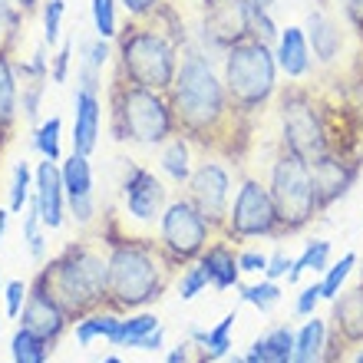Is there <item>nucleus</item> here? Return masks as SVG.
Returning <instances> with one entry per match:
<instances>
[{
	"label": "nucleus",
	"mask_w": 363,
	"mask_h": 363,
	"mask_svg": "<svg viewBox=\"0 0 363 363\" xmlns=\"http://www.w3.org/2000/svg\"><path fill=\"white\" fill-rule=\"evenodd\" d=\"M169 106L175 116V129L191 145H199L211 155H228V159L245 155L255 119L235 109L221 77L201 50H182L179 73L169 89Z\"/></svg>",
	"instance_id": "1"
},
{
	"label": "nucleus",
	"mask_w": 363,
	"mask_h": 363,
	"mask_svg": "<svg viewBox=\"0 0 363 363\" xmlns=\"http://www.w3.org/2000/svg\"><path fill=\"white\" fill-rule=\"evenodd\" d=\"M103 248L106 261H109V301H106V307L116 314L149 311L165 294V287L175 274L159 248V241L139 238V235H119L116 221H106Z\"/></svg>",
	"instance_id": "2"
},
{
	"label": "nucleus",
	"mask_w": 363,
	"mask_h": 363,
	"mask_svg": "<svg viewBox=\"0 0 363 363\" xmlns=\"http://www.w3.org/2000/svg\"><path fill=\"white\" fill-rule=\"evenodd\" d=\"M37 281L47 287L67 317L77 324L109 301V261L106 248L93 241H69L47 268H40Z\"/></svg>",
	"instance_id": "3"
},
{
	"label": "nucleus",
	"mask_w": 363,
	"mask_h": 363,
	"mask_svg": "<svg viewBox=\"0 0 363 363\" xmlns=\"http://www.w3.org/2000/svg\"><path fill=\"white\" fill-rule=\"evenodd\" d=\"M182 50L185 47L155 20H125V27H119V37L113 40L116 77L169 93L179 73Z\"/></svg>",
	"instance_id": "4"
},
{
	"label": "nucleus",
	"mask_w": 363,
	"mask_h": 363,
	"mask_svg": "<svg viewBox=\"0 0 363 363\" xmlns=\"http://www.w3.org/2000/svg\"><path fill=\"white\" fill-rule=\"evenodd\" d=\"M175 133L179 129H175L169 93L135 86V83L113 73V83H109V135L116 143L162 145Z\"/></svg>",
	"instance_id": "5"
},
{
	"label": "nucleus",
	"mask_w": 363,
	"mask_h": 363,
	"mask_svg": "<svg viewBox=\"0 0 363 363\" xmlns=\"http://www.w3.org/2000/svg\"><path fill=\"white\" fill-rule=\"evenodd\" d=\"M277 73L281 69L274 60V47L261 43V40L245 37L225 50L221 83L228 89V99L235 103V109L248 119H258L264 109L274 106V96L281 89Z\"/></svg>",
	"instance_id": "6"
},
{
	"label": "nucleus",
	"mask_w": 363,
	"mask_h": 363,
	"mask_svg": "<svg viewBox=\"0 0 363 363\" xmlns=\"http://www.w3.org/2000/svg\"><path fill=\"white\" fill-rule=\"evenodd\" d=\"M274 106L277 119H281V145L287 152L301 155L304 162H317L327 152H337L327 109L317 103L314 89L291 83V86L277 89Z\"/></svg>",
	"instance_id": "7"
},
{
	"label": "nucleus",
	"mask_w": 363,
	"mask_h": 363,
	"mask_svg": "<svg viewBox=\"0 0 363 363\" xmlns=\"http://www.w3.org/2000/svg\"><path fill=\"white\" fill-rule=\"evenodd\" d=\"M268 191L277 211V225H281V238L304 231L311 221L320 215V199H317V185L311 162H304L301 155L287 152L284 145H277L274 159L268 169Z\"/></svg>",
	"instance_id": "8"
},
{
	"label": "nucleus",
	"mask_w": 363,
	"mask_h": 363,
	"mask_svg": "<svg viewBox=\"0 0 363 363\" xmlns=\"http://www.w3.org/2000/svg\"><path fill=\"white\" fill-rule=\"evenodd\" d=\"M211 238H218V231L205 221V215L191 205L185 191L179 199H169L162 218H159V248H162L165 261L172 264L175 274L185 264L199 261L201 251L211 245Z\"/></svg>",
	"instance_id": "9"
},
{
	"label": "nucleus",
	"mask_w": 363,
	"mask_h": 363,
	"mask_svg": "<svg viewBox=\"0 0 363 363\" xmlns=\"http://www.w3.org/2000/svg\"><path fill=\"white\" fill-rule=\"evenodd\" d=\"M221 238H228L231 245L251 238H281L274 201H271V191L261 179L245 175L238 182V191H235L225 225H221Z\"/></svg>",
	"instance_id": "10"
},
{
	"label": "nucleus",
	"mask_w": 363,
	"mask_h": 363,
	"mask_svg": "<svg viewBox=\"0 0 363 363\" xmlns=\"http://www.w3.org/2000/svg\"><path fill=\"white\" fill-rule=\"evenodd\" d=\"M185 195L195 208L205 215L211 228L221 235V225H225V215H228L231 205V175L228 169L218 162V159H205L191 169L189 182H185Z\"/></svg>",
	"instance_id": "11"
},
{
	"label": "nucleus",
	"mask_w": 363,
	"mask_h": 363,
	"mask_svg": "<svg viewBox=\"0 0 363 363\" xmlns=\"http://www.w3.org/2000/svg\"><path fill=\"white\" fill-rule=\"evenodd\" d=\"M251 37V4L248 0H205L201 13V40L215 50L235 47L238 40Z\"/></svg>",
	"instance_id": "12"
},
{
	"label": "nucleus",
	"mask_w": 363,
	"mask_h": 363,
	"mask_svg": "<svg viewBox=\"0 0 363 363\" xmlns=\"http://www.w3.org/2000/svg\"><path fill=\"white\" fill-rule=\"evenodd\" d=\"M165 205H169V189L155 172H149L145 165H129L123 175V208L129 218L135 221H152L162 218Z\"/></svg>",
	"instance_id": "13"
},
{
	"label": "nucleus",
	"mask_w": 363,
	"mask_h": 363,
	"mask_svg": "<svg viewBox=\"0 0 363 363\" xmlns=\"http://www.w3.org/2000/svg\"><path fill=\"white\" fill-rule=\"evenodd\" d=\"M17 320H20L23 330L43 337V340L53 344V347H57L60 340H63V334L73 327V320L67 317V311L53 301V294L40 284L37 277L30 281V294H27V301H23V311H20Z\"/></svg>",
	"instance_id": "14"
},
{
	"label": "nucleus",
	"mask_w": 363,
	"mask_h": 363,
	"mask_svg": "<svg viewBox=\"0 0 363 363\" xmlns=\"http://www.w3.org/2000/svg\"><path fill=\"white\" fill-rule=\"evenodd\" d=\"M60 175H63V189H67V211L73 215L79 228L93 225L99 215L93 191V162L83 152H69L67 159H60Z\"/></svg>",
	"instance_id": "15"
},
{
	"label": "nucleus",
	"mask_w": 363,
	"mask_h": 363,
	"mask_svg": "<svg viewBox=\"0 0 363 363\" xmlns=\"http://www.w3.org/2000/svg\"><path fill=\"white\" fill-rule=\"evenodd\" d=\"M30 199L37 201L43 228L47 231L63 228V221H67V189H63L60 162L40 159L37 169H33V195Z\"/></svg>",
	"instance_id": "16"
},
{
	"label": "nucleus",
	"mask_w": 363,
	"mask_h": 363,
	"mask_svg": "<svg viewBox=\"0 0 363 363\" xmlns=\"http://www.w3.org/2000/svg\"><path fill=\"white\" fill-rule=\"evenodd\" d=\"M99 129H103V99H99V89L77 86V93H73V133H69L73 152L93 155L96 145H99Z\"/></svg>",
	"instance_id": "17"
},
{
	"label": "nucleus",
	"mask_w": 363,
	"mask_h": 363,
	"mask_svg": "<svg viewBox=\"0 0 363 363\" xmlns=\"http://www.w3.org/2000/svg\"><path fill=\"white\" fill-rule=\"evenodd\" d=\"M311 172H314V185H317L320 208H330V205H334L340 195H347V189L354 185L357 162H350L344 152H327L324 159L311 162Z\"/></svg>",
	"instance_id": "18"
},
{
	"label": "nucleus",
	"mask_w": 363,
	"mask_h": 363,
	"mask_svg": "<svg viewBox=\"0 0 363 363\" xmlns=\"http://www.w3.org/2000/svg\"><path fill=\"white\" fill-rule=\"evenodd\" d=\"M199 264L208 274V284L215 291H231L241 284V268H238V251L228 238H211V245L201 251Z\"/></svg>",
	"instance_id": "19"
},
{
	"label": "nucleus",
	"mask_w": 363,
	"mask_h": 363,
	"mask_svg": "<svg viewBox=\"0 0 363 363\" xmlns=\"http://www.w3.org/2000/svg\"><path fill=\"white\" fill-rule=\"evenodd\" d=\"M274 60H277V69L284 73L287 79H304L314 67L311 60V43H307V33L304 27H284L281 37L274 43Z\"/></svg>",
	"instance_id": "20"
},
{
	"label": "nucleus",
	"mask_w": 363,
	"mask_h": 363,
	"mask_svg": "<svg viewBox=\"0 0 363 363\" xmlns=\"http://www.w3.org/2000/svg\"><path fill=\"white\" fill-rule=\"evenodd\" d=\"M330 304H334V311H330L334 334L344 344H363V281L350 291H340Z\"/></svg>",
	"instance_id": "21"
},
{
	"label": "nucleus",
	"mask_w": 363,
	"mask_h": 363,
	"mask_svg": "<svg viewBox=\"0 0 363 363\" xmlns=\"http://www.w3.org/2000/svg\"><path fill=\"white\" fill-rule=\"evenodd\" d=\"M307 43H311V57H317L320 63H334L344 50V30L327 10H311L307 17Z\"/></svg>",
	"instance_id": "22"
},
{
	"label": "nucleus",
	"mask_w": 363,
	"mask_h": 363,
	"mask_svg": "<svg viewBox=\"0 0 363 363\" xmlns=\"http://www.w3.org/2000/svg\"><path fill=\"white\" fill-rule=\"evenodd\" d=\"M20 109V79L13 73V57L10 50L0 47V145L10 139L13 123H17Z\"/></svg>",
	"instance_id": "23"
},
{
	"label": "nucleus",
	"mask_w": 363,
	"mask_h": 363,
	"mask_svg": "<svg viewBox=\"0 0 363 363\" xmlns=\"http://www.w3.org/2000/svg\"><path fill=\"white\" fill-rule=\"evenodd\" d=\"M162 152H159V165H162V172L169 175V179L175 182V185H185L191 175V143L185 139L182 133H175L169 143L159 145Z\"/></svg>",
	"instance_id": "24"
},
{
	"label": "nucleus",
	"mask_w": 363,
	"mask_h": 363,
	"mask_svg": "<svg viewBox=\"0 0 363 363\" xmlns=\"http://www.w3.org/2000/svg\"><path fill=\"white\" fill-rule=\"evenodd\" d=\"M327 354V320H307L294 334V357L291 363H324Z\"/></svg>",
	"instance_id": "25"
},
{
	"label": "nucleus",
	"mask_w": 363,
	"mask_h": 363,
	"mask_svg": "<svg viewBox=\"0 0 363 363\" xmlns=\"http://www.w3.org/2000/svg\"><path fill=\"white\" fill-rule=\"evenodd\" d=\"M155 327H162V324H159V317H155L152 311H133L129 317H119V327L113 330V337H109L106 344L135 350V344H139L149 330H155Z\"/></svg>",
	"instance_id": "26"
},
{
	"label": "nucleus",
	"mask_w": 363,
	"mask_h": 363,
	"mask_svg": "<svg viewBox=\"0 0 363 363\" xmlns=\"http://www.w3.org/2000/svg\"><path fill=\"white\" fill-rule=\"evenodd\" d=\"M119 317L123 314H116V311H109V307H99V311H93V314L79 317L77 324H73L77 327L79 347H93L96 340H109L113 330L119 327Z\"/></svg>",
	"instance_id": "27"
},
{
	"label": "nucleus",
	"mask_w": 363,
	"mask_h": 363,
	"mask_svg": "<svg viewBox=\"0 0 363 363\" xmlns=\"http://www.w3.org/2000/svg\"><path fill=\"white\" fill-rule=\"evenodd\" d=\"M50 354H53V344L23 327H17L10 337V363H50Z\"/></svg>",
	"instance_id": "28"
},
{
	"label": "nucleus",
	"mask_w": 363,
	"mask_h": 363,
	"mask_svg": "<svg viewBox=\"0 0 363 363\" xmlns=\"http://www.w3.org/2000/svg\"><path fill=\"white\" fill-rule=\"evenodd\" d=\"M294 334L297 330H291L287 324H277L264 337H258L255 347L261 350L264 363H291V357H294Z\"/></svg>",
	"instance_id": "29"
},
{
	"label": "nucleus",
	"mask_w": 363,
	"mask_h": 363,
	"mask_svg": "<svg viewBox=\"0 0 363 363\" xmlns=\"http://www.w3.org/2000/svg\"><path fill=\"white\" fill-rule=\"evenodd\" d=\"M327 261H330V241H307L301 258H294L291 271H287V284H297L304 271H314V274H324L327 271Z\"/></svg>",
	"instance_id": "30"
},
{
	"label": "nucleus",
	"mask_w": 363,
	"mask_h": 363,
	"mask_svg": "<svg viewBox=\"0 0 363 363\" xmlns=\"http://www.w3.org/2000/svg\"><path fill=\"white\" fill-rule=\"evenodd\" d=\"M60 135H63V119H60V116H50V119H43L40 125H33V149H37L43 159H50V162H60V159H63Z\"/></svg>",
	"instance_id": "31"
},
{
	"label": "nucleus",
	"mask_w": 363,
	"mask_h": 363,
	"mask_svg": "<svg viewBox=\"0 0 363 363\" xmlns=\"http://www.w3.org/2000/svg\"><path fill=\"white\" fill-rule=\"evenodd\" d=\"M238 297H241V304H251V307H258L261 314H268V311H274L277 304H281V284L277 281H258V284H238Z\"/></svg>",
	"instance_id": "32"
},
{
	"label": "nucleus",
	"mask_w": 363,
	"mask_h": 363,
	"mask_svg": "<svg viewBox=\"0 0 363 363\" xmlns=\"http://www.w3.org/2000/svg\"><path fill=\"white\" fill-rule=\"evenodd\" d=\"M235 320H238V314L231 311V314H225L218 320V324L211 327V330H205V354H208V360L215 363V360H225V357L231 354V330H235Z\"/></svg>",
	"instance_id": "33"
},
{
	"label": "nucleus",
	"mask_w": 363,
	"mask_h": 363,
	"mask_svg": "<svg viewBox=\"0 0 363 363\" xmlns=\"http://www.w3.org/2000/svg\"><path fill=\"white\" fill-rule=\"evenodd\" d=\"M30 195H33V169H30V162L23 159V162L13 165V175H10V189H7V208H10V215L27 208Z\"/></svg>",
	"instance_id": "34"
},
{
	"label": "nucleus",
	"mask_w": 363,
	"mask_h": 363,
	"mask_svg": "<svg viewBox=\"0 0 363 363\" xmlns=\"http://www.w3.org/2000/svg\"><path fill=\"white\" fill-rule=\"evenodd\" d=\"M354 268H357V255H354V251H347L337 264H327L324 281H320V301H334V297L344 291V281L350 277V271H354Z\"/></svg>",
	"instance_id": "35"
},
{
	"label": "nucleus",
	"mask_w": 363,
	"mask_h": 363,
	"mask_svg": "<svg viewBox=\"0 0 363 363\" xmlns=\"http://www.w3.org/2000/svg\"><path fill=\"white\" fill-rule=\"evenodd\" d=\"M116 7H119V0H93L89 4L96 37H103V40L119 37V13H116Z\"/></svg>",
	"instance_id": "36"
},
{
	"label": "nucleus",
	"mask_w": 363,
	"mask_h": 363,
	"mask_svg": "<svg viewBox=\"0 0 363 363\" xmlns=\"http://www.w3.org/2000/svg\"><path fill=\"white\" fill-rule=\"evenodd\" d=\"M175 287H179V297L182 301H195V297L205 291L208 284V274H205V268H201L199 261H191V264H185V268L179 271V281H175Z\"/></svg>",
	"instance_id": "37"
},
{
	"label": "nucleus",
	"mask_w": 363,
	"mask_h": 363,
	"mask_svg": "<svg viewBox=\"0 0 363 363\" xmlns=\"http://www.w3.org/2000/svg\"><path fill=\"white\" fill-rule=\"evenodd\" d=\"M63 17H67V0H47L43 4V43L57 47L63 33Z\"/></svg>",
	"instance_id": "38"
},
{
	"label": "nucleus",
	"mask_w": 363,
	"mask_h": 363,
	"mask_svg": "<svg viewBox=\"0 0 363 363\" xmlns=\"http://www.w3.org/2000/svg\"><path fill=\"white\" fill-rule=\"evenodd\" d=\"M251 37L261 40V43H268V47H274V43H277V37H281V27L274 23L271 10L251 7Z\"/></svg>",
	"instance_id": "39"
},
{
	"label": "nucleus",
	"mask_w": 363,
	"mask_h": 363,
	"mask_svg": "<svg viewBox=\"0 0 363 363\" xmlns=\"http://www.w3.org/2000/svg\"><path fill=\"white\" fill-rule=\"evenodd\" d=\"M113 60V40H103V37H93L83 43V57H79V63H86V67L99 69L103 73V67Z\"/></svg>",
	"instance_id": "40"
},
{
	"label": "nucleus",
	"mask_w": 363,
	"mask_h": 363,
	"mask_svg": "<svg viewBox=\"0 0 363 363\" xmlns=\"http://www.w3.org/2000/svg\"><path fill=\"white\" fill-rule=\"evenodd\" d=\"M27 294H30V284H27V281H7V284H4V314L17 320L20 311H23V301H27Z\"/></svg>",
	"instance_id": "41"
},
{
	"label": "nucleus",
	"mask_w": 363,
	"mask_h": 363,
	"mask_svg": "<svg viewBox=\"0 0 363 363\" xmlns=\"http://www.w3.org/2000/svg\"><path fill=\"white\" fill-rule=\"evenodd\" d=\"M165 363H211L208 354H205V347L195 344V340H182L179 347H172L169 350V357H165Z\"/></svg>",
	"instance_id": "42"
},
{
	"label": "nucleus",
	"mask_w": 363,
	"mask_h": 363,
	"mask_svg": "<svg viewBox=\"0 0 363 363\" xmlns=\"http://www.w3.org/2000/svg\"><path fill=\"white\" fill-rule=\"evenodd\" d=\"M69 63H73V43L69 40H63L60 43V50L50 57V79L53 83H67V77H69Z\"/></svg>",
	"instance_id": "43"
},
{
	"label": "nucleus",
	"mask_w": 363,
	"mask_h": 363,
	"mask_svg": "<svg viewBox=\"0 0 363 363\" xmlns=\"http://www.w3.org/2000/svg\"><path fill=\"white\" fill-rule=\"evenodd\" d=\"M165 0H119V7L129 13V20H152L162 10Z\"/></svg>",
	"instance_id": "44"
},
{
	"label": "nucleus",
	"mask_w": 363,
	"mask_h": 363,
	"mask_svg": "<svg viewBox=\"0 0 363 363\" xmlns=\"http://www.w3.org/2000/svg\"><path fill=\"white\" fill-rule=\"evenodd\" d=\"M317 304H320V281L301 287V294H297V301H294V314L297 317H314Z\"/></svg>",
	"instance_id": "45"
},
{
	"label": "nucleus",
	"mask_w": 363,
	"mask_h": 363,
	"mask_svg": "<svg viewBox=\"0 0 363 363\" xmlns=\"http://www.w3.org/2000/svg\"><path fill=\"white\" fill-rule=\"evenodd\" d=\"M238 268L241 274H264L268 268V255L264 251H238Z\"/></svg>",
	"instance_id": "46"
},
{
	"label": "nucleus",
	"mask_w": 363,
	"mask_h": 363,
	"mask_svg": "<svg viewBox=\"0 0 363 363\" xmlns=\"http://www.w3.org/2000/svg\"><path fill=\"white\" fill-rule=\"evenodd\" d=\"M291 264H294V258H287L284 251H274V255H268V268H264V277H268V281H281V277H287Z\"/></svg>",
	"instance_id": "47"
},
{
	"label": "nucleus",
	"mask_w": 363,
	"mask_h": 363,
	"mask_svg": "<svg viewBox=\"0 0 363 363\" xmlns=\"http://www.w3.org/2000/svg\"><path fill=\"white\" fill-rule=\"evenodd\" d=\"M165 347V330L162 327H155V330H149V334L135 344V350H145V354H152V350H162Z\"/></svg>",
	"instance_id": "48"
},
{
	"label": "nucleus",
	"mask_w": 363,
	"mask_h": 363,
	"mask_svg": "<svg viewBox=\"0 0 363 363\" xmlns=\"http://www.w3.org/2000/svg\"><path fill=\"white\" fill-rule=\"evenodd\" d=\"M27 248H30V258H33V261L47 258V238H43V231H40V235H33V238L27 241Z\"/></svg>",
	"instance_id": "49"
},
{
	"label": "nucleus",
	"mask_w": 363,
	"mask_h": 363,
	"mask_svg": "<svg viewBox=\"0 0 363 363\" xmlns=\"http://www.w3.org/2000/svg\"><path fill=\"white\" fill-rule=\"evenodd\" d=\"M344 7H347V13H350L354 20L363 17V0H344Z\"/></svg>",
	"instance_id": "50"
},
{
	"label": "nucleus",
	"mask_w": 363,
	"mask_h": 363,
	"mask_svg": "<svg viewBox=\"0 0 363 363\" xmlns=\"http://www.w3.org/2000/svg\"><path fill=\"white\" fill-rule=\"evenodd\" d=\"M13 4H17L20 13H33V10L40 7V0H13Z\"/></svg>",
	"instance_id": "51"
},
{
	"label": "nucleus",
	"mask_w": 363,
	"mask_h": 363,
	"mask_svg": "<svg viewBox=\"0 0 363 363\" xmlns=\"http://www.w3.org/2000/svg\"><path fill=\"white\" fill-rule=\"evenodd\" d=\"M241 357H245V363H264V357H261V350L255 344L248 347V354H241Z\"/></svg>",
	"instance_id": "52"
},
{
	"label": "nucleus",
	"mask_w": 363,
	"mask_h": 363,
	"mask_svg": "<svg viewBox=\"0 0 363 363\" xmlns=\"http://www.w3.org/2000/svg\"><path fill=\"white\" fill-rule=\"evenodd\" d=\"M10 225V208H0V245H4V235H7Z\"/></svg>",
	"instance_id": "53"
},
{
	"label": "nucleus",
	"mask_w": 363,
	"mask_h": 363,
	"mask_svg": "<svg viewBox=\"0 0 363 363\" xmlns=\"http://www.w3.org/2000/svg\"><path fill=\"white\" fill-rule=\"evenodd\" d=\"M251 7H261V10H274V4L277 0H248Z\"/></svg>",
	"instance_id": "54"
},
{
	"label": "nucleus",
	"mask_w": 363,
	"mask_h": 363,
	"mask_svg": "<svg viewBox=\"0 0 363 363\" xmlns=\"http://www.w3.org/2000/svg\"><path fill=\"white\" fill-rule=\"evenodd\" d=\"M225 363H245V357H241V354H228V357H225Z\"/></svg>",
	"instance_id": "55"
},
{
	"label": "nucleus",
	"mask_w": 363,
	"mask_h": 363,
	"mask_svg": "<svg viewBox=\"0 0 363 363\" xmlns=\"http://www.w3.org/2000/svg\"><path fill=\"white\" fill-rule=\"evenodd\" d=\"M354 363H363V344L357 347V354H354Z\"/></svg>",
	"instance_id": "56"
},
{
	"label": "nucleus",
	"mask_w": 363,
	"mask_h": 363,
	"mask_svg": "<svg viewBox=\"0 0 363 363\" xmlns=\"http://www.w3.org/2000/svg\"><path fill=\"white\" fill-rule=\"evenodd\" d=\"M103 363H123V360H119V357H106Z\"/></svg>",
	"instance_id": "57"
},
{
	"label": "nucleus",
	"mask_w": 363,
	"mask_h": 363,
	"mask_svg": "<svg viewBox=\"0 0 363 363\" xmlns=\"http://www.w3.org/2000/svg\"><path fill=\"white\" fill-rule=\"evenodd\" d=\"M357 23H360V27H363V17H360V20H357Z\"/></svg>",
	"instance_id": "58"
},
{
	"label": "nucleus",
	"mask_w": 363,
	"mask_h": 363,
	"mask_svg": "<svg viewBox=\"0 0 363 363\" xmlns=\"http://www.w3.org/2000/svg\"><path fill=\"white\" fill-rule=\"evenodd\" d=\"M360 281H363V268H360Z\"/></svg>",
	"instance_id": "59"
},
{
	"label": "nucleus",
	"mask_w": 363,
	"mask_h": 363,
	"mask_svg": "<svg viewBox=\"0 0 363 363\" xmlns=\"http://www.w3.org/2000/svg\"><path fill=\"white\" fill-rule=\"evenodd\" d=\"M0 294H4V284H0Z\"/></svg>",
	"instance_id": "60"
}]
</instances>
